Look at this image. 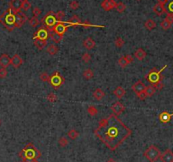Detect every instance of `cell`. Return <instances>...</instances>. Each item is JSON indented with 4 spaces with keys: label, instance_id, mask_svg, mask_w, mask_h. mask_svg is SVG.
Here are the masks:
<instances>
[{
    "label": "cell",
    "instance_id": "obj_25",
    "mask_svg": "<svg viewBox=\"0 0 173 162\" xmlns=\"http://www.w3.org/2000/svg\"><path fill=\"white\" fill-rule=\"evenodd\" d=\"M145 27L147 29L148 31H152L156 27V23L151 19H148L145 22Z\"/></svg>",
    "mask_w": 173,
    "mask_h": 162
},
{
    "label": "cell",
    "instance_id": "obj_42",
    "mask_svg": "<svg viewBox=\"0 0 173 162\" xmlns=\"http://www.w3.org/2000/svg\"><path fill=\"white\" fill-rule=\"evenodd\" d=\"M64 16H65V14L62 10H59L56 13V18L58 20V21H63V19Z\"/></svg>",
    "mask_w": 173,
    "mask_h": 162
},
{
    "label": "cell",
    "instance_id": "obj_38",
    "mask_svg": "<svg viewBox=\"0 0 173 162\" xmlns=\"http://www.w3.org/2000/svg\"><path fill=\"white\" fill-rule=\"evenodd\" d=\"M58 144L60 145L61 147L64 148V147H66V146L69 144V140H68L66 137H60V138L58 139Z\"/></svg>",
    "mask_w": 173,
    "mask_h": 162
},
{
    "label": "cell",
    "instance_id": "obj_14",
    "mask_svg": "<svg viewBox=\"0 0 173 162\" xmlns=\"http://www.w3.org/2000/svg\"><path fill=\"white\" fill-rule=\"evenodd\" d=\"M160 160L161 162H173V152L171 149H166L160 154Z\"/></svg>",
    "mask_w": 173,
    "mask_h": 162
},
{
    "label": "cell",
    "instance_id": "obj_27",
    "mask_svg": "<svg viewBox=\"0 0 173 162\" xmlns=\"http://www.w3.org/2000/svg\"><path fill=\"white\" fill-rule=\"evenodd\" d=\"M34 45L37 48V49L42 50L44 48L47 46V41L36 39V40H34Z\"/></svg>",
    "mask_w": 173,
    "mask_h": 162
},
{
    "label": "cell",
    "instance_id": "obj_49",
    "mask_svg": "<svg viewBox=\"0 0 173 162\" xmlns=\"http://www.w3.org/2000/svg\"><path fill=\"white\" fill-rule=\"evenodd\" d=\"M82 27H84V28H85V29H87V28H90V27H92L93 26L90 23V21H89V20H85V22H82Z\"/></svg>",
    "mask_w": 173,
    "mask_h": 162
},
{
    "label": "cell",
    "instance_id": "obj_3",
    "mask_svg": "<svg viewBox=\"0 0 173 162\" xmlns=\"http://www.w3.org/2000/svg\"><path fill=\"white\" fill-rule=\"evenodd\" d=\"M19 156L23 159H39L42 156V153L35 147L33 144L29 143L24 147V149L19 153Z\"/></svg>",
    "mask_w": 173,
    "mask_h": 162
},
{
    "label": "cell",
    "instance_id": "obj_20",
    "mask_svg": "<svg viewBox=\"0 0 173 162\" xmlns=\"http://www.w3.org/2000/svg\"><path fill=\"white\" fill-rule=\"evenodd\" d=\"M67 23H68L69 27H78V26L82 25V21H81V20L76 15H73V16H72V17L68 20V22H67Z\"/></svg>",
    "mask_w": 173,
    "mask_h": 162
},
{
    "label": "cell",
    "instance_id": "obj_44",
    "mask_svg": "<svg viewBox=\"0 0 173 162\" xmlns=\"http://www.w3.org/2000/svg\"><path fill=\"white\" fill-rule=\"evenodd\" d=\"M31 3H30L28 0H24L23 5H22V9H23L24 11H27V10H29V9H31Z\"/></svg>",
    "mask_w": 173,
    "mask_h": 162
},
{
    "label": "cell",
    "instance_id": "obj_31",
    "mask_svg": "<svg viewBox=\"0 0 173 162\" xmlns=\"http://www.w3.org/2000/svg\"><path fill=\"white\" fill-rule=\"evenodd\" d=\"M79 136V132H77L75 129H71V130H69V133H68V137H69L70 139H72V140L77 139Z\"/></svg>",
    "mask_w": 173,
    "mask_h": 162
},
{
    "label": "cell",
    "instance_id": "obj_46",
    "mask_svg": "<svg viewBox=\"0 0 173 162\" xmlns=\"http://www.w3.org/2000/svg\"><path fill=\"white\" fill-rule=\"evenodd\" d=\"M32 13H33V16L38 17V16L42 14V10L39 9L38 7H35V8H34V9H33Z\"/></svg>",
    "mask_w": 173,
    "mask_h": 162
},
{
    "label": "cell",
    "instance_id": "obj_41",
    "mask_svg": "<svg viewBox=\"0 0 173 162\" xmlns=\"http://www.w3.org/2000/svg\"><path fill=\"white\" fill-rule=\"evenodd\" d=\"M69 7L72 10H77L79 9V3L76 0H74V1H72L69 4Z\"/></svg>",
    "mask_w": 173,
    "mask_h": 162
},
{
    "label": "cell",
    "instance_id": "obj_1",
    "mask_svg": "<svg viewBox=\"0 0 173 162\" xmlns=\"http://www.w3.org/2000/svg\"><path fill=\"white\" fill-rule=\"evenodd\" d=\"M94 133L106 147L111 151H115L131 136L132 131L119 119L118 116L113 113L99 121Z\"/></svg>",
    "mask_w": 173,
    "mask_h": 162
},
{
    "label": "cell",
    "instance_id": "obj_29",
    "mask_svg": "<svg viewBox=\"0 0 173 162\" xmlns=\"http://www.w3.org/2000/svg\"><path fill=\"white\" fill-rule=\"evenodd\" d=\"M47 53L50 54V55H55L58 52V48L55 44H51V45L48 46L47 49Z\"/></svg>",
    "mask_w": 173,
    "mask_h": 162
},
{
    "label": "cell",
    "instance_id": "obj_7",
    "mask_svg": "<svg viewBox=\"0 0 173 162\" xmlns=\"http://www.w3.org/2000/svg\"><path fill=\"white\" fill-rule=\"evenodd\" d=\"M65 79L64 77L61 75L59 72H55L52 76H50L48 83L52 86L55 90H58L61 86L64 83Z\"/></svg>",
    "mask_w": 173,
    "mask_h": 162
},
{
    "label": "cell",
    "instance_id": "obj_22",
    "mask_svg": "<svg viewBox=\"0 0 173 162\" xmlns=\"http://www.w3.org/2000/svg\"><path fill=\"white\" fill-rule=\"evenodd\" d=\"M125 93H126V91L124 90V88H122V87H117V88H116L115 90L113 91V94H114L117 99H119L123 98V96L125 95Z\"/></svg>",
    "mask_w": 173,
    "mask_h": 162
},
{
    "label": "cell",
    "instance_id": "obj_6",
    "mask_svg": "<svg viewBox=\"0 0 173 162\" xmlns=\"http://www.w3.org/2000/svg\"><path fill=\"white\" fill-rule=\"evenodd\" d=\"M160 154L161 153L160 149L155 145H150L144 152V156L149 162H156V161H158L160 157Z\"/></svg>",
    "mask_w": 173,
    "mask_h": 162
},
{
    "label": "cell",
    "instance_id": "obj_36",
    "mask_svg": "<svg viewBox=\"0 0 173 162\" xmlns=\"http://www.w3.org/2000/svg\"><path fill=\"white\" fill-rule=\"evenodd\" d=\"M116 9L117 10V12L119 13H122L125 11L126 9V5L122 3V2H119L117 4V6H116Z\"/></svg>",
    "mask_w": 173,
    "mask_h": 162
},
{
    "label": "cell",
    "instance_id": "obj_57",
    "mask_svg": "<svg viewBox=\"0 0 173 162\" xmlns=\"http://www.w3.org/2000/svg\"><path fill=\"white\" fill-rule=\"evenodd\" d=\"M137 1H140V0H137Z\"/></svg>",
    "mask_w": 173,
    "mask_h": 162
},
{
    "label": "cell",
    "instance_id": "obj_48",
    "mask_svg": "<svg viewBox=\"0 0 173 162\" xmlns=\"http://www.w3.org/2000/svg\"><path fill=\"white\" fill-rule=\"evenodd\" d=\"M167 13H172L173 14V0L169 2L168 6H167Z\"/></svg>",
    "mask_w": 173,
    "mask_h": 162
},
{
    "label": "cell",
    "instance_id": "obj_37",
    "mask_svg": "<svg viewBox=\"0 0 173 162\" xmlns=\"http://www.w3.org/2000/svg\"><path fill=\"white\" fill-rule=\"evenodd\" d=\"M114 43H115L116 47H117V48H122V46L125 44V41H124L122 37H117V38H116Z\"/></svg>",
    "mask_w": 173,
    "mask_h": 162
},
{
    "label": "cell",
    "instance_id": "obj_52",
    "mask_svg": "<svg viewBox=\"0 0 173 162\" xmlns=\"http://www.w3.org/2000/svg\"><path fill=\"white\" fill-rule=\"evenodd\" d=\"M154 87H155V88L157 89V90H161V89L163 88V83L160 81V82H159V83H157L156 85H155Z\"/></svg>",
    "mask_w": 173,
    "mask_h": 162
},
{
    "label": "cell",
    "instance_id": "obj_33",
    "mask_svg": "<svg viewBox=\"0 0 173 162\" xmlns=\"http://www.w3.org/2000/svg\"><path fill=\"white\" fill-rule=\"evenodd\" d=\"M172 27V23H170L168 20H166L165 19L163 20L162 21H161V23H160V27L165 30V31H167V30H169L170 28Z\"/></svg>",
    "mask_w": 173,
    "mask_h": 162
},
{
    "label": "cell",
    "instance_id": "obj_24",
    "mask_svg": "<svg viewBox=\"0 0 173 162\" xmlns=\"http://www.w3.org/2000/svg\"><path fill=\"white\" fill-rule=\"evenodd\" d=\"M105 95H106V93L101 88H96L93 93V97L96 100H101L105 97Z\"/></svg>",
    "mask_w": 173,
    "mask_h": 162
},
{
    "label": "cell",
    "instance_id": "obj_23",
    "mask_svg": "<svg viewBox=\"0 0 173 162\" xmlns=\"http://www.w3.org/2000/svg\"><path fill=\"white\" fill-rule=\"evenodd\" d=\"M146 52L143 49V48H138L136 50V52H135V54H134V56H135V58L136 59H138V60H145V58L146 57Z\"/></svg>",
    "mask_w": 173,
    "mask_h": 162
},
{
    "label": "cell",
    "instance_id": "obj_28",
    "mask_svg": "<svg viewBox=\"0 0 173 162\" xmlns=\"http://www.w3.org/2000/svg\"><path fill=\"white\" fill-rule=\"evenodd\" d=\"M50 37L52 39V41L55 43H60V42L63 40V36H61L59 34L54 32H51V36Z\"/></svg>",
    "mask_w": 173,
    "mask_h": 162
},
{
    "label": "cell",
    "instance_id": "obj_19",
    "mask_svg": "<svg viewBox=\"0 0 173 162\" xmlns=\"http://www.w3.org/2000/svg\"><path fill=\"white\" fill-rule=\"evenodd\" d=\"M22 64H23V60H22V58H21L19 54H15V55L11 58V65H12L14 68L18 69Z\"/></svg>",
    "mask_w": 173,
    "mask_h": 162
},
{
    "label": "cell",
    "instance_id": "obj_32",
    "mask_svg": "<svg viewBox=\"0 0 173 162\" xmlns=\"http://www.w3.org/2000/svg\"><path fill=\"white\" fill-rule=\"evenodd\" d=\"M87 112H88L91 116H96V115L98 114V110H97L96 107H95L94 105L89 106L88 109H87Z\"/></svg>",
    "mask_w": 173,
    "mask_h": 162
},
{
    "label": "cell",
    "instance_id": "obj_34",
    "mask_svg": "<svg viewBox=\"0 0 173 162\" xmlns=\"http://www.w3.org/2000/svg\"><path fill=\"white\" fill-rule=\"evenodd\" d=\"M39 23H40V21H39V20L37 17H35V16H33V17H31V18L29 20V24H30V26L32 27H37L38 25H39Z\"/></svg>",
    "mask_w": 173,
    "mask_h": 162
},
{
    "label": "cell",
    "instance_id": "obj_21",
    "mask_svg": "<svg viewBox=\"0 0 173 162\" xmlns=\"http://www.w3.org/2000/svg\"><path fill=\"white\" fill-rule=\"evenodd\" d=\"M83 45L85 47V48H86L87 50H91L93 48H95V42L94 41L93 38H91V37H87L86 39L84 40Z\"/></svg>",
    "mask_w": 173,
    "mask_h": 162
},
{
    "label": "cell",
    "instance_id": "obj_10",
    "mask_svg": "<svg viewBox=\"0 0 173 162\" xmlns=\"http://www.w3.org/2000/svg\"><path fill=\"white\" fill-rule=\"evenodd\" d=\"M26 20H28V18L22 11L15 13V27L20 28L26 23Z\"/></svg>",
    "mask_w": 173,
    "mask_h": 162
},
{
    "label": "cell",
    "instance_id": "obj_43",
    "mask_svg": "<svg viewBox=\"0 0 173 162\" xmlns=\"http://www.w3.org/2000/svg\"><path fill=\"white\" fill-rule=\"evenodd\" d=\"M91 60V55L89 54V53H85V54L82 55V60L85 62V63H89Z\"/></svg>",
    "mask_w": 173,
    "mask_h": 162
},
{
    "label": "cell",
    "instance_id": "obj_16",
    "mask_svg": "<svg viewBox=\"0 0 173 162\" xmlns=\"http://www.w3.org/2000/svg\"><path fill=\"white\" fill-rule=\"evenodd\" d=\"M145 88H146V86L142 81H138L132 86V90L136 94H138L140 93H143L145 89Z\"/></svg>",
    "mask_w": 173,
    "mask_h": 162
},
{
    "label": "cell",
    "instance_id": "obj_17",
    "mask_svg": "<svg viewBox=\"0 0 173 162\" xmlns=\"http://www.w3.org/2000/svg\"><path fill=\"white\" fill-rule=\"evenodd\" d=\"M9 65H11V58L8 54H2L0 56V66L2 68H7Z\"/></svg>",
    "mask_w": 173,
    "mask_h": 162
},
{
    "label": "cell",
    "instance_id": "obj_50",
    "mask_svg": "<svg viewBox=\"0 0 173 162\" xmlns=\"http://www.w3.org/2000/svg\"><path fill=\"white\" fill-rule=\"evenodd\" d=\"M124 56H125L126 60H128L129 64L133 63V57L132 55H130V54H126V55H124Z\"/></svg>",
    "mask_w": 173,
    "mask_h": 162
},
{
    "label": "cell",
    "instance_id": "obj_51",
    "mask_svg": "<svg viewBox=\"0 0 173 162\" xmlns=\"http://www.w3.org/2000/svg\"><path fill=\"white\" fill-rule=\"evenodd\" d=\"M137 97H138V99H140V100H145V99L147 98V97H146V95H145V92L140 93L137 94Z\"/></svg>",
    "mask_w": 173,
    "mask_h": 162
},
{
    "label": "cell",
    "instance_id": "obj_2",
    "mask_svg": "<svg viewBox=\"0 0 173 162\" xmlns=\"http://www.w3.org/2000/svg\"><path fill=\"white\" fill-rule=\"evenodd\" d=\"M0 23L9 32L13 31L15 28V12L9 8L5 10L0 15Z\"/></svg>",
    "mask_w": 173,
    "mask_h": 162
},
{
    "label": "cell",
    "instance_id": "obj_56",
    "mask_svg": "<svg viewBox=\"0 0 173 162\" xmlns=\"http://www.w3.org/2000/svg\"><path fill=\"white\" fill-rule=\"evenodd\" d=\"M1 123H2V121H1V120H0V126H1Z\"/></svg>",
    "mask_w": 173,
    "mask_h": 162
},
{
    "label": "cell",
    "instance_id": "obj_8",
    "mask_svg": "<svg viewBox=\"0 0 173 162\" xmlns=\"http://www.w3.org/2000/svg\"><path fill=\"white\" fill-rule=\"evenodd\" d=\"M51 32L48 29H47L46 27H44L43 26L42 27H40L33 35V39L36 40V39H39V40H44V41H47L50 36H51Z\"/></svg>",
    "mask_w": 173,
    "mask_h": 162
},
{
    "label": "cell",
    "instance_id": "obj_15",
    "mask_svg": "<svg viewBox=\"0 0 173 162\" xmlns=\"http://www.w3.org/2000/svg\"><path fill=\"white\" fill-rule=\"evenodd\" d=\"M153 11H154V13L156 14V15H158V16H161L163 14H165V13L167 14V9H165V5L160 4L159 3L154 5Z\"/></svg>",
    "mask_w": 173,
    "mask_h": 162
},
{
    "label": "cell",
    "instance_id": "obj_35",
    "mask_svg": "<svg viewBox=\"0 0 173 162\" xmlns=\"http://www.w3.org/2000/svg\"><path fill=\"white\" fill-rule=\"evenodd\" d=\"M118 65L121 66L122 68H125L129 64L128 62V60H126L125 56H122L121 58H119V60H118Z\"/></svg>",
    "mask_w": 173,
    "mask_h": 162
},
{
    "label": "cell",
    "instance_id": "obj_12",
    "mask_svg": "<svg viewBox=\"0 0 173 162\" xmlns=\"http://www.w3.org/2000/svg\"><path fill=\"white\" fill-rule=\"evenodd\" d=\"M112 111L113 114H115L116 116H120L122 112L125 111V106L122 104L121 102H116L114 104H113L112 106Z\"/></svg>",
    "mask_w": 173,
    "mask_h": 162
},
{
    "label": "cell",
    "instance_id": "obj_5",
    "mask_svg": "<svg viewBox=\"0 0 173 162\" xmlns=\"http://www.w3.org/2000/svg\"><path fill=\"white\" fill-rule=\"evenodd\" d=\"M58 22V21L56 18V13L53 11H49L42 20V26L46 27L47 29H48L50 32H52L53 27L56 26Z\"/></svg>",
    "mask_w": 173,
    "mask_h": 162
},
{
    "label": "cell",
    "instance_id": "obj_30",
    "mask_svg": "<svg viewBox=\"0 0 173 162\" xmlns=\"http://www.w3.org/2000/svg\"><path fill=\"white\" fill-rule=\"evenodd\" d=\"M83 76L86 80H90V79L94 77V72L91 69H86V70H85V72H83Z\"/></svg>",
    "mask_w": 173,
    "mask_h": 162
},
{
    "label": "cell",
    "instance_id": "obj_47",
    "mask_svg": "<svg viewBox=\"0 0 173 162\" xmlns=\"http://www.w3.org/2000/svg\"><path fill=\"white\" fill-rule=\"evenodd\" d=\"M165 20H168L170 23H172V24L173 23V14H172V13H167L166 14V16H165Z\"/></svg>",
    "mask_w": 173,
    "mask_h": 162
},
{
    "label": "cell",
    "instance_id": "obj_53",
    "mask_svg": "<svg viewBox=\"0 0 173 162\" xmlns=\"http://www.w3.org/2000/svg\"><path fill=\"white\" fill-rule=\"evenodd\" d=\"M21 162H38L37 159H23Z\"/></svg>",
    "mask_w": 173,
    "mask_h": 162
},
{
    "label": "cell",
    "instance_id": "obj_18",
    "mask_svg": "<svg viewBox=\"0 0 173 162\" xmlns=\"http://www.w3.org/2000/svg\"><path fill=\"white\" fill-rule=\"evenodd\" d=\"M173 116V113H169L168 111H163V112H161L160 114V116H159V120H160V122H162V123H168L170 121H171V119L172 118Z\"/></svg>",
    "mask_w": 173,
    "mask_h": 162
},
{
    "label": "cell",
    "instance_id": "obj_4",
    "mask_svg": "<svg viewBox=\"0 0 173 162\" xmlns=\"http://www.w3.org/2000/svg\"><path fill=\"white\" fill-rule=\"evenodd\" d=\"M167 67V65H164L160 70H158L156 67L151 69L147 75L145 76V79L147 80L152 86H155L157 83L160 82L162 80V76L161 73L163 71H165V69Z\"/></svg>",
    "mask_w": 173,
    "mask_h": 162
},
{
    "label": "cell",
    "instance_id": "obj_11",
    "mask_svg": "<svg viewBox=\"0 0 173 162\" xmlns=\"http://www.w3.org/2000/svg\"><path fill=\"white\" fill-rule=\"evenodd\" d=\"M23 3L24 0H11L9 3V9H11L15 13L19 12L22 9Z\"/></svg>",
    "mask_w": 173,
    "mask_h": 162
},
{
    "label": "cell",
    "instance_id": "obj_9",
    "mask_svg": "<svg viewBox=\"0 0 173 162\" xmlns=\"http://www.w3.org/2000/svg\"><path fill=\"white\" fill-rule=\"evenodd\" d=\"M68 27H69V25L67 22H64V21H58L56 26L53 27V30L52 32L59 34L61 36H63L65 34V32L68 31Z\"/></svg>",
    "mask_w": 173,
    "mask_h": 162
},
{
    "label": "cell",
    "instance_id": "obj_45",
    "mask_svg": "<svg viewBox=\"0 0 173 162\" xmlns=\"http://www.w3.org/2000/svg\"><path fill=\"white\" fill-rule=\"evenodd\" d=\"M8 75V72L6 70V68H1L0 69V78L3 79L7 76Z\"/></svg>",
    "mask_w": 173,
    "mask_h": 162
},
{
    "label": "cell",
    "instance_id": "obj_26",
    "mask_svg": "<svg viewBox=\"0 0 173 162\" xmlns=\"http://www.w3.org/2000/svg\"><path fill=\"white\" fill-rule=\"evenodd\" d=\"M156 89L155 88V87L154 86H152V85H149V86H148L145 88V95H146V97H152L154 94H155V93H156Z\"/></svg>",
    "mask_w": 173,
    "mask_h": 162
},
{
    "label": "cell",
    "instance_id": "obj_39",
    "mask_svg": "<svg viewBox=\"0 0 173 162\" xmlns=\"http://www.w3.org/2000/svg\"><path fill=\"white\" fill-rule=\"evenodd\" d=\"M47 99L50 102V103H54L58 100V97L55 93H50L47 96Z\"/></svg>",
    "mask_w": 173,
    "mask_h": 162
},
{
    "label": "cell",
    "instance_id": "obj_40",
    "mask_svg": "<svg viewBox=\"0 0 173 162\" xmlns=\"http://www.w3.org/2000/svg\"><path fill=\"white\" fill-rule=\"evenodd\" d=\"M49 78H50V76L47 72H42V73L40 74V79L42 81H44V82H46V81L48 82Z\"/></svg>",
    "mask_w": 173,
    "mask_h": 162
},
{
    "label": "cell",
    "instance_id": "obj_13",
    "mask_svg": "<svg viewBox=\"0 0 173 162\" xmlns=\"http://www.w3.org/2000/svg\"><path fill=\"white\" fill-rule=\"evenodd\" d=\"M117 4V3L115 0H104L101 3V7L105 11H110L114 8L116 9Z\"/></svg>",
    "mask_w": 173,
    "mask_h": 162
},
{
    "label": "cell",
    "instance_id": "obj_54",
    "mask_svg": "<svg viewBox=\"0 0 173 162\" xmlns=\"http://www.w3.org/2000/svg\"><path fill=\"white\" fill-rule=\"evenodd\" d=\"M169 1H170V0H157V2H158L159 4H163V5H165V4H167Z\"/></svg>",
    "mask_w": 173,
    "mask_h": 162
},
{
    "label": "cell",
    "instance_id": "obj_55",
    "mask_svg": "<svg viewBox=\"0 0 173 162\" xmlns=\"http://www.w3.org/2000/svg\"><path fill=\"white\" fill-rule=\"evenodd\" d=\"M106 162H117V161H116L115 160H113V159H112V158H111V159H109L108 161H106Z\"/></svg>",
    "mask_w": 173,
    "mask_h": 162
}]
</instances>
